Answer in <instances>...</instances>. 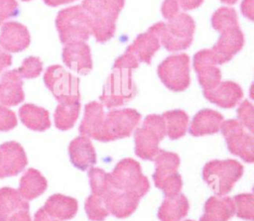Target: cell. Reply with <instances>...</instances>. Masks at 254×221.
Masks as SVG:
<instances>
[{"label":"cell","mask_w":254,"mask_h":221,"mask_svg":"<svg viewBox=\"0 0 254 221\" xmlns=\"http://www.w3.org/2000/svg\"><path fill=\"white\" fill-rule=\"evenodd\" d=\"M125 0H82L80 5L89 18L91 35L98 43H105L115 32V24Z\"/></svg>","instance_id":"6da1fadb"},{"label":"cell","mask_w":254,"mask_h":221,"mask_svg":"<svg viewBox=\"0 0 254 221\" xmlns=\"http://www.w3.org/2000/svg\"><path fill=\"white\" fill-rule=\"evenodd\" d=\"M194 21L186 13H178L167 23L159 22L150 28L158 36L160 44L170 52L189 48L192 42Z\"/></svg>","instance_id":"7a4b0ae2"},{"label":"cell","mask_w":254,"mask_h":221,"mask_svg":"<svg viewBox=\"0 0 254 221\" xmlns=\"http://www.w3.org/2000/svg\"><path fill=\"white\" fill-rule=\"evenodd\" d=\"M111 187L116 190L143 197L150 188L148 178L142 173L138 162L133 159L121 160L109 173Z\"/></svg>","instance_id":"3957f363"},{"label":"cell","mask_w":254,"mask_h":221,"mask_svg":"<svg viewBox=\"0 0 254 221\" xmlns=\"http://www.w3.org/2000/svg\"><path fill=\"white\" fill-rule=\"evenodd\" d=\"M56 26L60 39L66 45L74 42H85L91 35L88 16L81 6H72L59 12Z\"/></svg>","instance_id":"277c9868"},{"label":"cell","mask_w":254,"mask_h":221,"mask_svg":"<svg viewBox=\"0 0 254 221\" xmlns=\"http://www.w3.org/2000/svg\"><path fill=\"white\" fill-rule=\"evenodd\" d=\"M242 173L243 166L235 160L210 161L202 169L204 181L218 196L227 194Z\"/></svg>","instance_id":"5b68a950"},{"label":"cell","mask_w":254,"mask_h":221,"mask_svg":"<svg viewBox=\"0 0 254 221\" xmlns=\"http://www.w3.org/2000/svg\"><path fill=\"white\" fill-rule=\"evenodd\" d=\"M136 94V86L132 80V70L113 67L100 95L101 104L107 108H115L129 102Z\"/></svg>","instance_id":"8992f818"},{"label":"cell","mask_w":254,"mask_h":221,"mask_svg":"<svg viewBox=\"0 0 254 221\" xmlns=\"http://www.w3.org/2000/svg\"><path fill=\"white\" fill-rule=\"evenodd\" d=\"M165 135L166 127L162 116L148 115L142 126L135 131V154L143 160L153 161Z\"/></svg>","instance_id":"52a82bcc"},{"label":"cell","mask_w":254,"mask_h":221,"mask_svg":"<svg viewBox=\"0 0 254 221\" xmlns=\"http://www.w3.org/2000/svg\"><path fill=\"white\" fill-rule=\"evenodd\" d=\"M153 161L156 167L153 174L155 185L165 193V196L180 193L183 180L178 172L180 165L179 156L172 152L160 150Z\"/></svg>","instance_id":"ba28073f"},{"label":"cell","mask_w":254,"mask_h":221,"mask_svg":"<svg viewBox=\"0 0 254 221\" xmlns=\"http://www.w3.org/2000/svg\"><path fill=\"white\" fill-rule=\"evenodd\" d=\"M161 44L158 36L149 28L147 32L140 34L135 41L127 48L125 53L119 56L113 67L134 69L140 62L150 63L154 54L159 50Z\"/></svg>","instance_id":"9c48e42d"},{"label":"cell","mask_w":254,"mask_h":221,"mask_svg":"<svg viewBox=\"0 0 254 221\" xmlns=\"http://www.w3.org/2000/svg\"><path fill=\"white\" fill-rule=\"evenodd\" d=\"M44 81L59 103L80 102L79 80L63 66H49L45 71Z\"/></svg>","instance_id":"30bf717a"},{"label":"cell","mask_w":254,"mask_h":221,"mask_svg":"<svg viewBox=\"0 0 254 221\" xmlns=\"http://www.w3.org/2000/svg\"><path fill=\"white\" fill-rule=\"evenodd\" d=\"M140 113L134 109L125 108L109 111L105 114L98 141L110 142L130 136L140 122Z\"/></svg>","instance_id":"8fae6325"},{"label":"cell","mask_w":254,"mask_h":221,"mask_svg":"<svg viewBox=\"0 0 254 221\" xmlns=\"http://www.w3.org/2000/svg\"><path fill=\"white\" fill-rule=\"evenodd\" d=\"M162 82L173 91H183L190 85V58L186 54L175 55L164 59L158 66Z\"/></svg>","instance_id":"7c38bea8"},{"label":"cell","mask_w":254,"mask_h":221,"mask_svg":"<svg viewBox=\"0 0 254 221\" xmlns=\"http://www.w3.org/2000/svg\"><path fill=\"white\" fill-rule=\"evenodd\" d=\"M220 130L225 138L230 153L240 157L247 163L254 161V139L251 133L234 119L223 121Z\"/></svg>","instance_id":"4fadbf2b"},{"label":"cell","mask_w":254,"mask_h":221,"mask_svg":"<svg viewBox=\"0 0 254 221\" xmlns=\"http://www.w3.org/2000/svg\"><path fill=\"white\" fill-rule=\"evenodd\" d=\"M220 33L217 43L210 49L218 64L231 59L243 47L244 37L239 25L227 27L218 31Z\"/></svg>","instance_id":"5bb4252c"},{"label":"cell","mask_w":254,"mask_h":221,"mask_svg":"<svg viewBox=\"0 0 254 221\" xmlns=\"http://www.w3.org/2000/svg\"><path fill=\"white\" fill-rule=\"evenodd\" d=\"M217 65L216 58L210 50H201L194 55L193 67L203 90L211 89L221 81V72Z\"/></svg>","instance_id":"9a60e30c"},{"label":"cell","mask_w":254,"mask_h":221,"mask_svg":"<svg viewBox=\"0 0 254 221\" xmlns=\"http://www.w3.org/2000/svg\"><path fill=\"white\" fill-rule=\"evenodd\" d=\"M2 163L0 178L17 175L28 164L24 149L17 142H6L0 145Z\"/></svg>","instance_id":"2e32d148"},{"label":"cell","mask_w":254,"mask_h":221,"mask_svg":"<svg viewBox=\"0 0 254 221\" xmlns=\"http://www.w3.org/2000/svg\"><path fill=\"white\" fill-rule=\"evenodd\" d=\"M63 60L68 68L80 74H87L92 68L90 49L85 42H74L64 45Z\"/></svg>","instance_id":"e0dca14e"},{"label":"cell","mask_w":254,"mask_h":221,"mask_svg":"<svg viewBox=\"0 0 254 221\" xmlns=\"http://www.w3.org/2000/svg\"><path fill=\"white\" fill-rule=\"evenodd\" d=\"M30 44L28 29L17 22L4 23L0 31V45L7 53L24 51Z\"/></svg>","instance_id":"ac0fdd59"},{"label":"cell","mask_w":254,"mask_h":221,"mask_svg":"<svg viewBox=\"0 0 254 221\" xmlns=\"http://www.w3.org/2000/svg\"><path fill=\"white\" fill-rule=\"evenodd\" d=\"M103 201L109 214L117 218H125L136 210L140 197L132 193L111 188L103 196Z\"/></svg>","instance_id":"d6986e66"},{"label":"cell","mask_w":254,"mask_h":221,"mask_svg":"<svg viewBox=\"0 0 254 221\" xmlns=\"http://www.w3.org/2000/svg\"><path fill=\"white\" fill-rule=\"evenodd\" d=\"M25 98L23 81L16 69L2 73L0 78V107L15 106Z\"/></svg>","instance_id":"ffe728a7"},{"label":"cell","mask_w":254,"mask_h":221,"mask_svg":"<svg viewBox=\"0 0 254 221\" xmlns=\"http://www.w3.org/2000/svg\"><path fill=\"white\" fill-rule=\"evenodd\" d=\"M204 97L211 103L223 108H232L242 98L241 87L232 81L219 82L215 87L203 90Z\"/></svg>","instance_id":"44dd1931"},{"label":"cell","mask_w":254,"mask_h":221,"mask_svg":"<svg viewBox=\"0 0 254 221\" xmlns=\"http://www.w3.org/2000/svg\"><path fill=\"white\" fill-rule=\"evenodd\" d=\"M68 153L72 165L80 170H86L96 163L95 150L87 137L80 136L73 139L69 144Z\"/></svg>","instance_id":"7402d4cb"},{"label":"cell","mask_w":254,"mask_h":221,"mask_svg":"<svg viewBox=\"0 0 254 221\" xmlns=\"http://www.w3.org/2000/svg\"><path fill=\"white\" fill-rule=\"evenodd\" d=\"M105 113L101 103L92 101L85 105L83 119L79 126L81 136L98 141L104 122Z\"/></svg>","instance_id":"603a6c76"},{"label":"cell","mask_w":254,"mask_h":221,"mask_svg":"<svg viewBox=\"0 0 254 221\" xmlns=\"http://www.w3.org/2000/svg\"><path fill=\"white\" fill-rule=\"evenodd\" d=\"M235 212L233 200L228 196H211L204 204L199 221H227Z\"/></svg>","instance_id":"cb8c5ba5"},{"label":"cell","mask_w":254,"mask_h":221,"mask_svg":"<svg viewBox=\"0 0 254 221\" xmlns=\"http://www.w3.org/2000/svg\"><path fill=\"white\" fill-rule=\"evenodd\" d=\"M222 122L223 117L220 113L211 109H202L193 117L190 134L195 137L214 134L220 130Z\"/></svg>","instance_id":"d4e9b609"},{"label":"cell","mask_w":254,"mask_h":221,"mask_svg":"<svg viewBox=\"0 0 254 221\" xmlns=\"http://www.w3.org/2000/svg\"><path fill=\"white\" fill-rule=\"evenodd\" d=\"M42 208L53 218L64 221L71 219L77 212V201L69 196L54 194L48 198Z\"/></svg>","instance_id":"484cf974"},{"label":"cell","mask_w":254,"mask_h":221,"mask_svg":"<svg viewBox=\"0 0 254 221\" xmlns=\"http://www.w3.org/2000/svg\"><path fill=\"white\" fill-rule=\"evenodd\" d=\"M19 211H29V202L14 188H0V221H8Z\"/></svg>","instance_id":"4316f807"},{"label":"cell","mask_w":254,"mask_h":221,"mask_svg":"<svg viewBox=\"0 0 254 221\" xmlns=\"http://www.w3.org/2000/svg\"><path fill=\"white\" fill-rule=\"evenodd\" d=\"M189 211V201L187 197L178 193L165 196L162 205L158 211V217L161 221H180Z\"/></svg>","instance_id":"83f0119b"},{"label":"cell","mask_w":254,"mask_h":221,"mask_svg":"<svg viewBox=\"0 0 254 221\" xmlns=\"http://www.w3.org/2000/svg\"><path fill=\"white\" fill-rule=\"evenodd\" d=\"M48 183L41 172L35 168L27 169L19 183L18 192L27 201L40 196L47 188Z\"/></svg>","instance_id":"f1b7e54d"},{"label":"cell","mask_w":254,"mask_h":221,"mask_svg":"<svg viewBox=\"0 0 254 221\" xmlns=\"http://www.w3.org/2000/svg\"><path fill=\"white\" fill-rule=\"evenodd\" d=\"M19 116L22 123L34 131L42 132L51 126L49 112L34 104H24L19 109Z\"/></svg>","instance_id":"f546056e"},{"label":"cell","mask_w":254,"mask_h":221,"mask_svg":"<svg viewBox=\"0 0 254 221\" xmlns=\"http://www.w3.org/2000/svg\"><path fill=\"white\" fill-rule=\"evenodd\" d=\"M166 127V134L171 140L183 137L188 129L189 116L183 110H171L162 115Z\"/></svg>","instance_id":"4dcf8cb0"},{"label":"cell","mask_w":254,"mask_h":221,"mask_svg":"<svg viewBox=\"0 0 254 221\" xmlns=\"http://www.w3.org/2000/svg\"><path fill=\"white\" fill-rule=\"evenodd\" d=\"M79 109L80 102L59 103L55 111L56 127L63 131L70 129L78 117Z\"/></svg>","instance_id":"1f68e13d"},{"label":"cell","mask_w":254,"mask_h":221,"mask_svg":"<svg viewBox=\"0 0 254 221\" xmlns=\"http://www.w3.org/2000/svg\"><path fill=\"white\" fill-rule=\"evenodd\" d=\"M91 194L103 197L112 187L109 180V173L99 167H90L88 170Z\"/></svg>","instance_id":"d6a6232c"},{"label":"cell","mask_w":254,"mask_h":221,"mask_svg":"<svg viewBox=\"0 0 254 221\" xmlns=\"http://www.w3.org/2000/svg\"><path fill=\"white\" fill-rule=\"evenodd\" d=\"M236 215L239 218L253 221L254 220V197L251 193H241L235 195L232 199Z\"/></svg>","instance_id":"836d02e7"},{"label":"cell","mask_w":254,"mask_h":221,"mask_svg":"<svg viewBox=\"0 0 254 221\" xmlns=\"http://www.w3.org/2000/svg\"><path fill=\"white\" fill-rule=\"evenodd\" d=\"M211 24L214 30L220 31L221 29L239 25L237 14L232 8L221 7L217 9L211 18Z\"/></svg>","instance_id":"e575fe53"},{"label":"cell","mask_w":254,"mask_h":221,"mask_svg":"<svg viewBox=\"0 0 254 221\" xmlns=\"http://www.w3.org/2000/svg\"><path fill=\"white\" fill-rule=\"evenodd\" d=\"M85 212L92 221H103L109 214L103 201V197L90 194L85 201Z\"/></svg>","instance_id":"d590c367"},{"label":"cell","mask_w":254,"mask_h":221,"mask_svg":"<svg viewBox=\"0 0 254 221\" xmlns=\"http://www.w3.org/2000/svg\"><path fill=\"white\" fill-rule=\"evenodd\" d=\"M16 70L21 78H34L42 72L43 63L39 57L29 56L23 60L22 65Z\"/></svg>","instance_id":"8d00e7d4"},{"label":"cell","mask_w":254,"mask_h":221,"mask_svg":"<svg viewBox=\"0 0 254 221\" xmlns=\"http://www.w3.org/2000/svg\"><path fill=\"white\" fill-rule=\"evenodd\" d=\"M253 106L252 104L245 100L243 101L237 110V116H238V122L246 129L249 130V132L252 134L254 131V114H253Z\"/></svg>","instance_id":"74e56055"},{"label":"cell","mask_w":254,"mask_h":221,"mask_svg":"<svg viewBox=\"0 0 254 221\" xmlns=\"http://www.w3.org/2000/svg\"><path fill=\"white\" fill-rule=\"evenodd\" d=\"M20 12L16 0H0V25L6 20L16 17Z\"/></svg>","instance_id":"f35d334b"},{"label":"cell","mask_w":254,"mask_h":221,"mask_svg":"<svg viewBox=\"0 0 254 221\" xmlns=\"http://www.w3.org/2000/svg\"><path fill=\"white\" fill-rule=\"evenodd\" d=\"M17 126V118L13 111L0 107V132L10 131Z\"/></svg>","instance_id":"ab89813d"},{"label":"cell","mask_w":254,"mask_h":221,"mask_svg":"<svg viewBox=\"0 0 254 221\" xmlns=\"http://www.w3.org/2000/svg\"><path fill=\"white\" fill-rule=\"evenodd\" d=\"M180 10L179 5L174 0H165L162 5V14L167 19L170 20L174 16H176Z\"/></svg>","instance_id":"60d3db41"},{"label":"cell","mask_w":254,"mask_h":221,"mask_svg":"<svg viewBox=\"0 0 254 221\" xmlns=\"http://www.w3.org/2000/svg\"><path fill=\"white\" fill-rule=\"evenodd\" d=\"M12 64V56L0 45V74Z\"/></svg>","instance_id":"b9f144b4"},{"label":"cell","mask_w":254,"mask_h":221,"mask_svg":"<svg viewBox=\"0 0 254 221\" xmlns=\"http://www.w3.org/2000/svg\"><path fill=\"white\" fill-rule=\"evenodd\" d=\"M241 10L245 17L250 20L254 18V0H243L241 4Z\"/></svg>","instance_id":"7bdbcfd3"},{"label":"cell","mask_w":254,"mask_h":221,"mask_svg":"<svg viewBox=\"0 0 254 221\" xmlns=\"http://www.w3.org/2000/svg\"><path fill=\"white\" fill-rule=\"evenodd\" d=\"M180 8L184 10H191L198 7L203 0H174Z\"/></svg>","instance_id":"ee69618b"},{"label":"cell","mask_w":254,"mask_h":221,"mask_svg":"<svg viewBox=\"0 0 254 221\" xmlns=\"http://www.w3.org/2000/svg\"><path fill=\"white\" fill-rule=\"evenodd\" d=\"M34 221H60L56 218H53L49 214L46 213V211L43 208H40L34 216Z\"/></svg>","instance_id":"f6af8a7d"},{"label":"cell","mask_w":254,"mask_h":221,"mask_svg":"<svg viewBox=\"0 0 254 221\" xmlns=\"http://www.w3.org/2000/svg\"><path fill=\"white\" fill-rule=\"evenodd\" d=\"M8 221H32L29 211H19L12 215Z\"/></svg>","instance_id":"bcb514c9"},{"label":"cell","mask_w":254,"mask_h":221,"mask_svg":"<svg viewBox=\"0 0 254 221\" xmlns=\"http://www.w3.org/2000/svg\"><path fill=\"white\" fill-rule=\"evenodd\" d=\"M74 0H44V2L49 5V6H59V5H62V4H66V3H69V2H72Z\"/></svg>","instance_id":"7dc6e473"},{"label":"cell","mask_w":254,"mask_h":221,"mask_svg":"<svg viewBox=\"0 0 254 221\" xmlns=\"http://www.w3.org/2000/svg\"><path fill=\"white\" fill-rule=\"evenodd\" d=\"M220 1H222L225 4H234L237 0H220Z\"/></svg>","instance_id":"c3c4849f"},{"label":"cell","mask_w":254,"mask_h":221,"mask_svg":"<svg viewBox=\"0 0 254 221\" xmlns=\"http://www.w3.org/2000/svg\"><path fill=\"white\" fill-rule=\"evenodd\" d=\"M1 163H2V155H1V151H0V169H1Z\"/></svg>","instance_id":"681fc988"},{"label":"cell","mask_w":254,"mask_h":221,"mask_svg":"<svg viewBox=\"0 0 254 221\" xmlns=\"http://www.w3.org/2000/svg\"><path fill=\"white\" fill-rule=\"evenodd\" d=\"M23 1H30V0H23Z\"/></svg>","instance_id":"f907efd6"},{"label":"cell","mask_w":254,"mask_h":221,"mask_svg":"<svg viewBox=\"0 0 254 221\" xmlns=\"http://www.w3.org/2000/svg\"><path fill=\"white\" fill-rule=\"evenodd\" d=\"M186 221H192V220H186Z\"/></svg>","instance_id":"816d5d0a"}]
</instances>
